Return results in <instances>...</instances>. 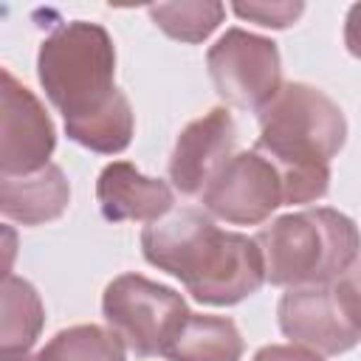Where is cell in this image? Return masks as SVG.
Wrapping results in <instances>:
<instances>
[{
    "mask_svg": "<svg viewBox=\"0 0 361 361\" xmlns=\"http://www.w3.org/2000/svg\"><path fill=\"white\" fill-rule=\"evenodd\" d=\"M96 197L102 214L113 223L121 220H147L155 223L172 212V189L166 180L141 175L130 161H113L102 169L96 183Z\"/></svg>",
    "mask_w": 361,
    "mask_h": 361,
    "instance_id": "8fae6325",
    "label": "cell"
},
{
    "mask_svg": "<svg viewBox=\"0 0 361 361\" xmlns=\"http://www.w3.org/2000/svg\"><path fill=\"white\" fill-rule=\"evenodd\" d=\"M200 197L214 217L234 226L262 223L285 203L282 180L274 164L257 149L231 155Z\"/></svg>",
    "mask_w": 361,
    "mask_h": 361,
    "instance_id": "ba28073f",
    "label": "cell"
},
{
    "mask_svg": "<svg viewBox=\"0 0 361 361\" xmlns=\"http://www.w3.org/2000/svg\"><path fill=\"white\" fill-rule=\"evenodd\" d=\"M217 93L243 110H262L282 87L279 51L271 39L228 28L206 54Z\"/></svg>",
    "mask_w": 361,
    "mask_h": 361,
    "instance_id": "8992f818",
    "label": "cell"
},
{
    "mask_svg": "<svg viewBox=\"0 0 361 361\" xmlns=\"http://www.w3.org/2000/svg\"><path fill=\"white\" fill-rule=\"evenodd\" d=\"M254 361H322L319 353L307 350V347H293V344H268L262 347Z\"/></svg>",
    "mask_w": 361,
    "mask_h": 361,
    "instance_id": "ffe728a7",
    "label": "cell"
},
{
    "mask_svg": "<svg viewBox=\"0 0 361 361\" xmlns=\"http://www.w3.org/2000/svg\"><path fill=\"white\" fill-rule=\"evenodd\" d=\"M254 240L265 259V279L288 288L336 282L361 248L355 223L327 206L276 217Z\"/></svg>",
    "mask_w": 361,
    "mask_h": 361,
    "instance_id": "3957f363",
    "label": "cell"
},
{
    "mask_svg": "<svg viewBox=\"0 0 361 361\" xmlns=\"http://www.w3.org/2000/svg\"><path fill=\"white\" fill-rule=\"evenodd\" d=\"M3 361H34V358H28V353L20 350V353H3Z\"/></svg>",
    "mask_w": 361,
    "mask_h": 361,
    "instance_id": "7402d4cb",
    "label": "cell"
},
{
    "mask_svg": "<svg viewBox=\"0 0 361 361\" xmlns=\"http://www.w3.org/2000/svg\"><path fill=\"white\" fill-rule=\"evenodd\" d=\"M344 42H347V51L353 56L361 59V3H355L347 14V23H344Z\"/></svg>",
    "mask_w": 361,
    "mask_h": 361,
    "instance_id": "44dd1931",
    "label": "cell"
},
{
    "mask_svg": "<svg viewBox=\"0 0 361 361\" xmlns=\"http://www.w3.org/2000/svg\"><path fill=\"white\" fill-rule=\"evenodd\" d=\"M336 290L341 293L347 310L353 313V319H355L358 327H361V257L336 279Z\"/></svg>",
    "mask_w": 361,
    "mask_h": 361,
    "instance_id": "d6986e66",
    "label": "cell"
},
{
    "mask_svg": "<svg viewBox=\"0 0 361 361\" xmlns=\"http://www.w3.org/2000/svg\"><path fill=\"white\" fill-rule=\"evenodd\" d=\"M237 130L226 107H214L206 116L189 121L172 149L169 178L183 195H203L217 172L234 152Z\"/></svg>",
    "mask_w": 361,
    "mask_h": 361,
    "instance_id": "30bf717a",
    "label": "cell"
},
{
    "mask_svg": "<svg viewBox=\"0 0 361 361\" xmlns=\"http://www.w3.org/2000/svg\"><path fill=\"white\" fill-rule=\"evenodd\" d=\"M234 11L243 20H251L265 28H288L305 11L302 3H234Z\"/></svg>",
    "mask_w": 361,
    "mask_h": 361,
    "instance_id": "ac0fdd59",
    "label": "cell"
},
{
    "mask_svg": "<svg viewBox=\"0 0 361 361\" xmlns=\"http://www.w3.org/2000/svg\"><path fill=\"white\" fill-rule=\"evenodd\" d=\"M42 302L37 290L20 279L6 274L3 279V319H0V341L3 353H20L37 341L42 327Z\"/></svg>",
    "mask_w": 361,
    "mask_h": 361,
    "instance_id": "5bb4252c",
    "label": "cell"
},
{
    "mask_svg": "<svg viewBox=\"0 0 361 361\" xmlns=\"http://www.w3.org/2000/svg\"><path fill=\"white\" fill-rule=\"evenodd\" d=\"M68 138H73L76 144L93 149V152H121L130 138H133V107L127 102L124 93H118L104 110H99L96 116L79 121V124H68Z\"/></svg>",
    "mask_w": 361,
    "mask_h": 361,
    "instance_id": "2e32d148",
    "label": "cell"
},
{
    "mask_svg": "<svg viewBox=\"0 0 361 361\" xmlns=\"http://www.w3.org/2000/svg\"><path fill=\"white\" fill-rule=\"evenodd\" d=\"M347 138L341 107L322 90L288 82L259 110L257 152H262L279 180L285 203H313L330 186V158Z\"/></svg>",
    "mask_w": 361,
    "mask_h": 361,
    "instance_id": "7a4b0ae2",
    "label": "cell"
},
{
    "mask_svg": "<svg viewBox=\"0 0 361 361\" xmlns=\"http://www.w3.org/2000/svg\"><path fill=\"white\" fill-rule=\"evenodd\" d=\"M223 3L214 0H195V3H158L149 6V17L155 25L180 42H200L206 39L223 20Z\"/></svg>",
    "mask_w": 361,
    "mask_h": 361,
    "instance_id": "e0dca14e",
    "label": "cell"
},
{
    "mask_svg": "<svg viewBox=\"0 0 361 361\" xmlns=\"http://www.w3.org/2000/svg\"><path fill=\"white\" fill-rule=\"evenodd\" d=\"M102 313L110 330L135 355H166L172 338L189 319L180 293L141 274L116 276L104 288Z\"/></svg>",
    "mask_w": 361,
    "mask_h": 361,
    "instance_id": "5b68a950",
    "label": "cell"
},
{
    "mask_svg": "<svg viewBox=\"0 0 361 361\" xmlns=\"http://www.w3.org/2000/svg\"><path fill=\"white\" fill-rule=\"evenodd\" d=\"M243 338L231 319L189 313L178 336L172 338L169 361H240Z\"/></svg>",
    "mask_w": 361,
    "mask_h": 361,
    "instance_id": "4fadbf2b",
    "label": "cell"
},
{
    "mask_svg": "<svg viewBox=\"0 0 361 361\" xmlns=\"http://www.w3.org/2000/svg\"><path fill=\"white\" fill-rule=\"evenodd\" d=\"M39 82L68 124L104 110L121 90L113 85L116 51L110 34L96 23H68L39 45Z\"/></svg>",
    "mask_w": 361,
    "mask_h": 361,
    "instance_id": "277c9868",
    "label": "cell"
},
{
    "mask_svg": "<svg viewBox=\"0 0 361 361\" xmlns=\"http://www.w3.org/2000/svg\"><path fill=\"white\" fill-rule=\"evenodd\" d=\"M71 189L59 166L48 164L31 175H3L0 209L6 217L23 226H37L59 217L68 206Z\"/></svg>",
    "mask_w": 361,
    "mask_h": 361,
    "instance_id": "7c38bea8",
    "label": "cell"
},
{
    "mask_svg": "<svg viewBox=\"0 0 361 361\" xmlns=\"http://www.w3.org/2000/svg\"><path fill=\"white\" fill-rule=\"evenodd\" d=\"M34 361H124V341L99 324L59 330Z\"/></svg>",
    "mask_w": 361,
    "mask_h": 361,
    "instance_id": "9a60e30c",
    "label": "cell"
},
{
    "mask_svg": "<svg viewBox=\"0 0 361 361\" xmlns=\"http://www.w3.org/2000/svg\"><path fill=\"white\" fill-rule=\"evenodd\" d=\"M276 313L282 333L313 353L338 355L361 341V327L336 290V282L290 288L279 299Z\"/></svg>",
    "mask_w": 361,
    "mask_h": 361,
    "instance_id": "52a82bcc",
    "label": "cell"
},
{
    "mask_svg": "<svg viewBox=\"0 0 361 361\" xmlns=\"http://www.w3.org/2000/svg\"><path fill=\"white\" fill-rule=\"evenodd\" d=\"M141 251L149 265L178 276L206 305H234L265 282L259 243L237 231H220L195 206L172 209L144 226Z\"/></svg>",
    "mask_w": 361,
    "mask_h": 361,
    "instance_id": "6da1fadb",
    "label": "cell"
},
{
    "mask_svg": "<svg viewBox=\"0 0 361 361\" xmlns=\"http://www.w3.org/2000/svg\"><path fill=\"white\" fill-rule=\"evenodd\" d=\"M56 135L39 99L3 71L0 87V169L3 175H31L48 166Z\"/></svg>",
    "mask_w": 361,
    "mask_h": 361,
    "instance_id": "9c48e42d",
    "label": "cell"
}]
</instances>
